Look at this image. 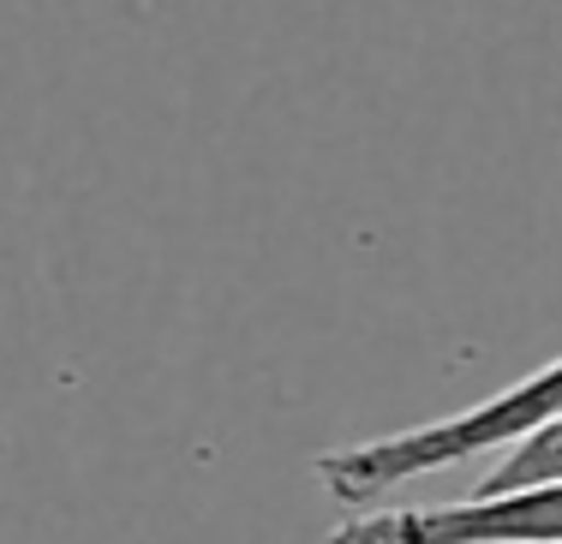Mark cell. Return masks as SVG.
I'll return each mask as SVG.
<instances>
[{"label":"cell","instance_id":"obj_1","mask_svg":"<svg viewBox=\"0 0 562 544\" xmlns=\"http://www.w3.org/2000/svg\"><path fill=\"white\" fill-rule=\"evenodd\" d=\"M557 413H562V353L551 365L515 377L508 389L461 407V413L407 424V431H390V437H366V443H347V449H324L317 455V479L347 509H371L383 490L449 473L473 455H491V449L515 443L520 431H532V424H544Z\"/></svg>","mask_w":562,"mask_h":544},{"label":"cell","instance_id":"obj_2","mask_svg":"<svg viewBox=\"0 0 562 544\" xmlns=\"http://www.w3.org/2000/svg\"><path fill=\"white\" fill-rule=\"evenodd\" d=\"M329 544H562V485L431 509H366L341 521Z\"/></svg>","mask_w":562,"mask_h":544},{"label":"cell","instance_id":"obj_3","mask_svg":"<svg viewBox=\"0 0 562 544\" xmlns=\"http://www.w3.org/2000/svg\"><path fill=\"white\" fill-rule=\"evenodd\" d=\"M539 485H562V413L520 431L515 443H503L485 479L473 485V497H508V490H539Z\"/></svg>","mask_w":562,"mask_h":544}]
</instances>
